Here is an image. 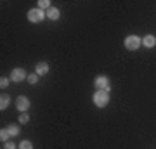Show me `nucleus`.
Segmentation results:
<instances>
[{"label":"nucleus","instance_id":"nucleus-1","mask_svg":"<svg viewBox=\"0 0 156 149\" xmlns=\"http://www.w3.org/2000/svg\"><path fill=\"white\" fill-rule=\"evenodd\" d=\"M109 102V92L108 90H97L94 94V104L97 108H104Z\"/></svg>","mask_w":156,"mask_h":149},{"label":"nucleus","instance_id":"nucleus-2","mask_svg":"<svg viewBox=\"0 0 156 149\" xmlns=\"http://www.w3.org/2000/svg\"><path fill=\"white\" fill-rule=\"evenodd\" d=\"M140 44H142V40H140L137 35H128L127 38H125V42H123V45H125L128 50H137L140 47Z\"/></svg>","mask_w":156,"mask_h":149},{"label":"nucleus","instance_id":"nucleus-3","mask_svg":"<svg viewBox=\"0 0 156 149\" xmlns=\"http://www.w3.org/2000/svg\"><path fill=\"white\" fill-rule=\"evenodd\" d=\"M45 14L42 9H31V11H28V14H26V17H28V21L31 23H42L45 19Z\"/></svg>","mask_w":156,"mask_h":149},{"label":"nucleus","instance_id":"nucleus-4","mask_svg":"<svg viewBox=\"0 0 156 149\" xmlns=\"http://www.w3.org/2000/svg\"><path fill=\"white\" fill-rule=\"evenodd\" d=\"M94 85H95V88L97 90H108L109 92V80H108V76H97L94 80Z\"/></svg>","mask_w":156,"mask_h":149},{"label":"nucleus","instance_id":"nucleus-5","mask_svg":"<svg viewBox=\"0 0 156 149\" xmlns=\"http://www.w3.org/2000/svg\"><path fill=\"white\" fill-rule=\"evenodd\" d=\"M16 108L19 111H23V113H26V111L30 109V99L24 97V95H19V97L16 99Z\"/></svg>","mask_w":156,"mask_h":149},{"label":"nucleus","instance_id":"nucleus-6","mask_svg":"<svg viewBox=\"0 0 156 149\" xmlns=\"http://www.w3.org/2000/svg\"><path fill=\"white\" fill-rule=\"evenodd\" d=\"M26 78V71L23 69V68H16V69H12V73H11V80L12 82H23Z\"/></svg>","mask_w":156,"mask_h":149},{"label":"nucleus","instance_id":"nucleus-7","mask_svg":"<svg viewBox=\"0 0 156 149\" xmlns=\"http://www.w3.org/2000/svg\"><path fill=\"white\" fill-rule=\"evenodd\" d=\"M45 14H47V17H49V19H52V21L59 19V16H61V12H59V9H57V7H50L49 11H45Z\"/></svg>","mask_w":156,"mask_h":149},{"label":"nucleus","instance_id":"nucleus-8","mask_svg":"<svg viewBox=\"0 0 156 149\" xmlns=\"http://www.w3.org/2000/svg\"><path fill=\"white\" fill-rule=\"evenodd\" d=\"M142 44H144L146 47H154L156 45V37L154 35H146L144 38H142Z\"/></svg>","mask_w":156,"mask_h":149},{"label":"nucleus","instance_id":"nucleus-9","mask_svg":"<svg viewBox=\"0 0 156 149\" xmlns=\"http://www.w3.org/2000/svg\"><path fill=\"white\" fill-rule=\"evenodd\" d=\"M49 71V64L47 62H38L37 64V75H47Z\"/></svg>","mask_w":156,"mask_h":149},{"label":"nucleus","instance_id":"nucleus-10","mask_svg":"<svg viewBox=\"0 0 156 149\" xmlns=\"http://www.w3.org/2000/svg\"><path fill=\"white\" fill-rule=\"evenodd\" d=\"M9 102H11V97H9L7 94H2V97H0V109H2V111L7 109Z\"/></svg>","mask_w":156,"mask_h":149},{"label":"nucleus","instance_id":"nucleus-11","mask_svg":"<svg viewBox=\"0 0 156 149\" xmlns=\"http://www.w3.org/2000/svg\"><path fill=\"white\" fill-rule=\"evenodd\" d=\"M9 137H11L9 130H7V128H2V130H0V140H2V142H7V139Z\"/></svg>","mask_w":156,"mask_h":149},{"label":"nucleus","instance_id":"nucleus-12","mask_svg":"<svg viewBox=\"0 0 156 149\" xmlns=\"http://www.w3.org/2000/svg\"><path fill=\"white\" fill-rule=\"evenodd\" d=\"M7 130H9V133H11V137L19 135V127H17V125H9V127H7Z\"/></svg>","mask_w":156,"mask_h":149},{"label":"nucleus","instance_id":"nucleus-13","mask_svg":"<svg viewBox=\"0 0 156 149\" xmlns=\"http://www.w3.org/2000/svg\"><path fill=\"white\" fill-rule=\"evenodd\" d=\"M19 149H33V144L30 140H21L19 142Z\"/></svg>","mask_w":156,"mask_h":149},{"label":"nucleus","instance_id":"nucleus-14","mask_svg":"<svg viewBox=\"0 0 156 149\" xmlns=\"http://www.w3.org/2000/svg\"><path fill=\"white\" fill-rule=\"evenodd\" d=\"M38 7L40 9H47V11H49L50 9V2L49 0H38Z\"/></svg>","mask_w":156,"mask_h":149},{"label":"nucleus","instance_id":"nucleus-15","mask_svg":"<svg viewBox=\"0 0 156 149\" xmlns=\"http://www.w3.org/2000/svg\"><path fill=\"white\" fill-rule=\"evenodd\" d=\"M28 82L31 83V85H35V83L38 82V75H37V73H33V75H30V76H28Z\"/></svg>","mask_w":156,"mask_h":149},{"label":"nucleus","instance_id":"nucleus-16","mask_svg":"<svg viewBox=\"0 0 156 149\" xmlns=\"http://www.w3.org/2000/svg\"><path fill=\"white\" fill-rule=\"evenodd\" d=\"M28 120H30L28 113H23V115L19 116V123H23V125H24V123H28Z\"/></svg>","mask_w":156,"mask_h":149},{"label":"nucleus","instance_id":"nucleus-17","mask_svg":"<svg viewBox=\"0 0 156 149\" xmlns=\"http://www.w3.org/2000/svg\"><path fill=\"white\" fill-rule=\"evenodd\" d=\"M7 85H9V78H4V76H2V78H0V87L5 88Z\"/></svg>","mask_w":156,"mask_h":149},{"label":"nucleus","instance_id":"nucleus-18","mask_svg":"<svg viewBox=\"0 0 156 149\" xmlns=\"http://www.w3.org/2000/svg\"><path fill=\"white\" fill-rule=\"evenodd\" d=\"M5 149H16V144L14 142H5Z\"/></svg>","mask_w":156,"mask_h":149}]
</instances>
